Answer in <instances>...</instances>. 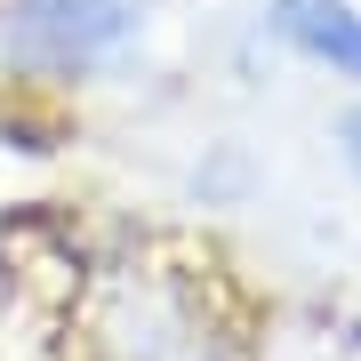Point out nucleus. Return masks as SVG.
<instances>
[{"mask_svg":"<svg viewBox=\"0 0 361 361\" xmlns=\"http://www.w3.org/2000/svg\"><path fill=\"white\" fill-rule=\"evenodd\" d=\"M145 40V0H0V73L73 89Z\"/></svg>","mask_w":361,"mask_h":361,"instance_id":"f257e3e1","label":"nucleus"},{"mask_svg":"<svg viewBox=\"0 0 361 361\" xmlns=\"http://www.w3.org/2000/svg\"><path fill=\"white\" fill-rule=\"evenodd\" d=\"M89 361H241V345H233L225 313L209 305V289L177 281V273H137L97 313Z\"/></svg>","mask_w":361,"mask_h":361,"instance_id":"f03ea898","label":"nucleus"},{"mask_svg":"<svg viewBox=\"0 0 361 361\" xmlns=\"http://www.w3.org/2000/svg\"><path fill=\"white\" fill-rule=\"evenodd\" d=\"M265 32L297 65L361 89V0H265Z\"/></svg>","mask_w":361,"mask_h":361,"instance_id":"7ed1b4c3","label":"nucleus"},{"mask_svg":"<svg viewBox=\"0 0 361 361\" xmlns=\"http://www.w3.org/2000/svg\"><path fill=\"white\" fill-rule=\"evenodd\" d=\"M337 153H345V169L361 177V97L345 104V113H337Z\"/></svg>","mask_w":361,"mask_h":361,"instance_id":"20e7f679","label":"nucleus"}]
</instances>
